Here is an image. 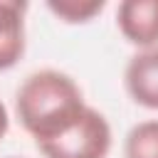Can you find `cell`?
<instances>
[{
    "label": "cell",
    "instance_id": "obj_1",
    "mask_svg": "<svg viewBox=\"0 0 158 158\" xmlns=\"http://www.w3.org/2000/svg\"><path fill=\"white\" fill-rule=\"evenodd\" d=\"M86 106L81 86L59 69L32 72L15 94V114L35 143L64 131Z\"/></svg>",
    "mask_w": 158,
    "mask_h": 158
},
{
    "label": "cell",
    "instance_id": "obj_2",
    "mask_svg": "<svg viewBox=\"0 0 158 158\" xmlns=\"http://www.w3.org/2000/svg\"><path fill=\"white\" fill-rule=\"evenodd\" d=\"M35 146L44 158H106L114 146V133L106 116L86 106L64 131Z\"/></svg>",
    "mask_w": 158,
    "mask_h": 158
},
{
    "label": "cell",
    "instance_id": "obj_3",
    "mask_svg": "<svg viewBox=\"0 0 158 158\" xmlns=\"http://www.w3.org/2000/svg\"><path fill=\"white\" fill-rule=\"evenodd\" d=\"M116 27L138 49L158 47V0H123L116 7Z\"/></svg>",
    "mask_w": 158,
    "mask_h": 158
},
{
    "label": "cell",
    "instance_id": "obj_4",
    "mask_svg": "<svg viewBox=\"0 0 158 158\" xmlns=\"http://www.w3.org/2000/svg\"><path fill=\"white\" fill-rule=\"evenodd\" d=\"M123 86L138 106L158 111V47L138 49L126 62Z\"/></svg>",
    "mask_w": 158,
    "mask_h": 158
},
{
    "label": "cell",
    "instance_id": "obj_5",
    "mask_svg": "<svg viewBox=\"0 0 158 158\" xmlns=\"http://www.w3.org/2000/svg\"><path fill=\"white\" fill-rule=\"evenodd\" d=\"M25 10L20 0H0V72L12 69L25 54Z\"/></svg>",
    "mask_w": 158,
    "mask_h": 158
},
{
    "label": "cell",
    "instance_id": "obj_6",
    "mask_svg": "<svg viewBox=\"0 0 158 158\" xmlns=\"http://www.w3.org/2000/svg\"><path fill=\"white\" fill-rule=\"evenodd\" d=\"M123 158H158V118L131 126L123 138Z\"/></svg>",
    "mask_w": 158,
    "mask_h": 158
},
{
    "label": "cell",
    "instance_id": "obj_7",
    "mask_svg": "<svg viewBox=\"0 0 158 158\" xmlns=\"http://www.w3.org/2000/svg\"><path fill=\"white\" fill-rule=\"evenodd\" d=\"M104 0H49L47 10L67 25H84L104 10Z\"/></svg>",
    "mask_w": 158,
    "mask_h": 158
},
{
    "label": "cell",
    "instance_id": "obj_8",
    "mask_svg": "<svg viewBox=\"0 0 158 158\" xmlns=\"http://www.w3.org/2000/svg\"><path fill=\"white\" fill-rule=\"evenodd\" d=\"M7 128H10V114H7V106L0 101V141L5 138Z\"/></svg>",
    "mask_w": 158,
    "mask_h": 158
},
{
    "label": "cell",
    "instance_id": "obj_9",
    "mask_svg": "<svg viewBox=\"0 0 158 158\" xmlns=\"http://www.w3.org/2000/svg\"><path fill=\"white\" fill-rule=\"evenodd\" d=\"M7 158H20V156H7Z\"/></svg>",
    "mask_w": 158,
    "mask_h": 158
}]
</instances>
